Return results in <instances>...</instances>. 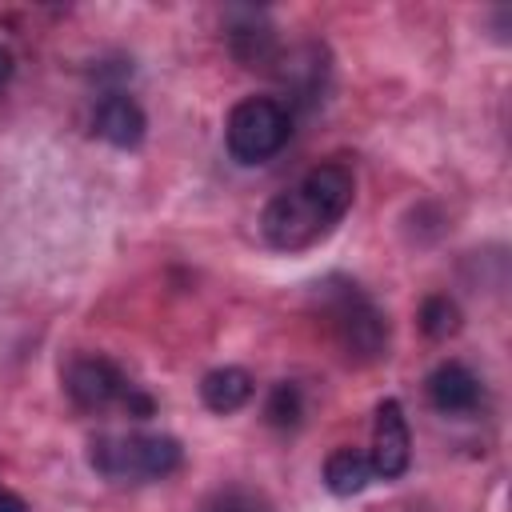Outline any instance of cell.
<instances>
[{
    "label": "cell",
    "instance_id": "6da1fadb",
    "mask_svg": "<svg viewBox=\"0 0 512 512\" xmlns=\"http://www.w3.org/2000/svg\"><path fill=\"white\" fill-rule=\"evenodd\" d=\"M184 448L172 436L160 432H132V436H96L88 444V464L116 484H148L164 480L180 468Z\"/></svg>",
    "mask_w": 512,
    "mask_h": 512
},
{
    "label": "cell",
    "instance_id": "7a4b0ae2",
    "mask_svg": "<svg viewBox=\"0 0 512 512\" xmlns=\"http://www.w3.org/2000/svg\"><path fill=\"white\" fill-rule=\"evenodd\" d=\"M324 316L340 352L356 364H372L388 352V320L356 284H324Z\"/></svg>",
    "mask_w": 512,
    "mask_h": 512
},
{
    "label": "cell",
    "instance_id": "3957f363",
    "mask_svg": "<svg viewBox=\"0 0 512 512\" xmlns=\"http://www.w3.org/2000/svg\"><path fill=\"white\" fill-rule=\"evenodd\" d=\"M292 136V112L272 96H248L228 112L224 144L236 164H264L272 160Z\"/></svg>",
    "mask_w": 512,
    "mask_h": 512
},
{
    "label": "cell",
    "instance_id": "277c9868",
    "mask_svg": "<svg viewBox=\"0 0 512 512\" xmlns=\"http://www.w3.org/2000/svg\"><path fill=\"white\" fill-rule=\"evenodd\" d=\"M336 228V220L296 184L280 196L268 200L264 216H260V232L272 248H284V252H300V248H312L316 240H324L328 232Z\"/></svg>",
    "mask_w": 512,
    "mask_h": 512
},
{
    "label": "cell",
    "instance_id": "5b68a950",
    "mask_svg": "<svg viewBox=\"0 0 512 512\" xmlns=\"http://www.w3.org/2000/svg\"><path fill=\"white\" fill-rule=\"evenodd\" d=\"M64 392L72 396L76 408H108V404H124V396L132 392V384L124 380V372L104 360V356H76L68 368H64Z\"/></svg>",
    "mask_w": 512,
    "mask_h": 512
},
{
    "label": "cell",
    "instance_id": "8992f818",
    "mask_svg": "<svg viewBox=\"0 0 512 512\" xmlns=\"http://www.w3.org/2000/svg\"><path fill=\"white\" fill-rule=\"evenodd\" d=\"M372 472L384 480H396L408 472L412 460V432H408V416L400 408V400H380L376 408V424H372Z\"/></svg>",
    "mask_w": 512,
    "mask_h": 512
},
{
    "label": "cell",
    "instance_id": "52a82bcc",
    "mask_svg": "<svg viewBox=\"0 0 512 512\" xmlns=\"http://www.w3.org/2000/svg\"><path fill=\"white\" fill-rule=\"evenodd\" d=\"M480 396H484V388H480L476 372L464 368L460 360H444L428 376V400L444 416H468V412H476Z\"/></svg>",
    "mask_w": 512,
    "mask_h": 512
},
{
    "label": "cell",
    "instance_id": "ba28073f",
    "mask_svg": "<svg viewBox=\"0 0 512 512\" xmlns=\"http://www.w3.org/2000/svg\"><path fill=\"white\" fill-rule=\"evenodd\" d=\"M92 128H96L100 140H108V144H116V148H136V144L144 140L148 120H144V112H140V104H136L132 96L108 92V96L96 104V112H92Z\"/></svg>",
    "mask_w": 512,
    "mask_h": 512
},
{
    "label": "cell",
    "instance_id": "9c48e42d",
    "mask_svg": "<svg viewBox=\"0 0 512 512\" xmlns=\"http://www.w3.org/2000/svg\"><path fill=\"white\" fill-rule=\"evenodd\" d=\"M300 188H304L336 224L344 220V212L352 208V196H356V180H352V172H348L344 164H316L312 172H304Z\"/></svg>",
    "mask_w": 512,
    "mask_h": 512
},
{
    "label": "cell",
    "instance_id": "30bf717a",
    "mask_svg": "<svg viewBox=\"0 0 512 512\" xmlns=\"http://www.w3.org/2000/svg\"><path fill=\"white\" fill-rule=\"evenodd\" d=\"M252 388H256V384H252V376H248L244 368L224 364V368H212V372L200 380V400H204V408L228 416V412H236V408H244V404L252 400Z\"/></svg>",
    "mask_w": 512,
    "mask_h": 512
},
{
    "label": "cell",
    "instance_id": "8fae6325",
    "mask_svg": "<svg viewBox=\"0 0 512 512\" xmlns=\"http://www.w3.org/2000/svg\"><path fill=\"white\" fill-rule=\"evenodd\" d=\"M244 24H232L228 28V44H232V56L236 60H244L248 68H256V64H276V36H272V28L264 24V16H256V12H236Z\"/></svg>",
    "mask_w": 512,
    "mask_h": 512
},
{
    "label": "cell",
    "instance_id": "7c38bea8",
    "mask_svg": "<svg viewBox=\"0 0 512 512\" xmlns=\"http://www.w3.org/2000/svg\"><path fill=\"white\" fill-rule=\"evenodd\" d=\"M276 64H280L276 72H280L284 88L296 100H316V92L324 84V56H320L316 44H304V48H296L288 56H276Z\"/></svg>",
    "mask_w": 512,
    "mask_h": 512
},
{
    "label": "cell",
    "instance_id": "4fadbf2b",
    "mask_svg": "<svg viewBox=\"0 0 512 512\" xmlns=\"http://www.w3.org/2000/svg\"><path fill=\"white\" fill-rule=\"evenodd\" d=\"M372 480H376L372 460H368L364 452H356V448H336V452L324 460V488H328L332 496H356V492H364Z\"/></svg>",
    "mask_w": 512,
    "mask_h": 512
},
{
    "label": "cell",
    "instance_id": "5bb4252c",
    "mask_svg": "<svg viewBox=\"0 0 512 512\" xmlns=\"http://www.w3.org/2000/svg\"><path fill=\"white\" fill-rule=\"evenodd\" d=\"M456 328H460V308H456V300H448V296H428V300L420 304V332H424L428 340H448Z\"/></svg>",
    "mask_w": 512,
    "mask_h": 512
},
{
    "label": "cell",
    "instance_id": "9a60e30c",
    "mask_svg": "<svg viewBox=\"0 0 512 512\" xmlns=\"http://www.w3.org/2000/svg\"><path fill=\"white\" fill-rule=\"evenodd\" d=\"M264 416L272 428H296L300 416H304V396L292 380H280L272 392H268V404H264Z\"/></svg>",
    "mask_w": 512,
    "mask_h": 512
},
{
    "label": "cell",
    "instance_id": "2e32d148",
    "mask_svg": "<svg viewBox=\"0 0 512 512\" xmlns=\"http://www.w3.org/2000/svg\"><path fill=\"white\" fill-rule=\"evenodd\" d=\"M204 512H268V504L248 488H224L204 504Z\"/></svg>",
    "mask_w": 512,
    "mask_h": 512
},
{
    "label": "cell",
    "instance_id": "e0dca14e",
    "mask_svg": "<svg viewBox=\"0 0 512 512\" xmlns=\"http://www.w3.org/2000/svg\"><path fill=\"white\" fill-rule=\"evenodd\" d=\"M12 72H16V56L0 44V88H8V80H12Z\"/></svg>",
    "mask_w": 512,
    "mask_h": 512
},
{
    "label": "cell",
    "instance_id": "ac0fdd59",
    "mask_svg": "<svg viewBox=\"0 0 512 512\" xmlns=\"http://www.w3.org/2000/svg\"><path fill=\"white\" fill-rule=\"evenodd\" d=\"M0 512H28V504L16 496V492H8V488H0Z\"/></svg>",
    "mask_w": 512,
    "mask_h": 512
}]
</instances>
